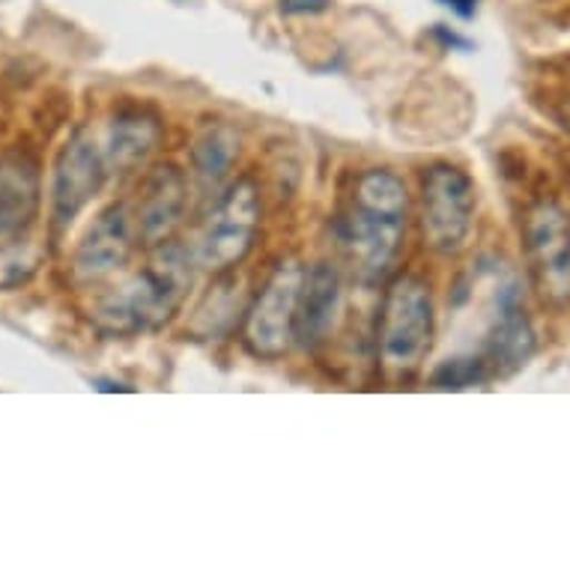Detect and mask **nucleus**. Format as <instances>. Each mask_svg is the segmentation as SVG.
<instances>
[{
  "label": "nucleus",
  "instance_id": "1",
  "mask_svg": "<svg viewBox=\"0 0 570 570\" xmlns=\"http://www.w3.org/2000/svg\"><path fill=\"white\" fill-rule=\"evenodd\" d=\"M410 195L392 170H367L355 179L353 197L337 222L346 261L365 284L383 281L401 257Z\"/></svg>",
  "mask_w": 570,
  "mask_h": 570
},
{
  "label": "nucleus",
  "instance_id": "2",
  "mask_svg": "<svg viewBox=\"0 0 570 570\" xmlns=\"http://www.w3.org/2000/svg\"><path fill=\"white\" fill-rule=\"evenodd\" d=\"M195 254L177 243L150 248V261L120 287L102 293L90 308V320L105 335H138L165 326L186 302L195 281Z\"/></svg>",
  "mask_w": 570,
  "mask_h": 570
},
{
  "label": "nucleus",
  "instance_id": "3",
  "mask_svg": "<svg viewBox=\"0 0 570 570\" xmlns=\"http://www.w3.org/2000/svg\"><path fill=\"white\" fill-rule=\"evenodd\" d=\"M433 296L428 281L401 275L385 293L380 314V362L397 380L419 374L433 346Z\"/></svg>",
  "mask_w": 570,
  "mask_h": 570
},
{
  "label": "nucleus",
  "instance_id": "4",
  "mask_svg": "<svg viewBox=\"0 0 570 570\" xmlns=\"http://www.w3.org/2000/svg\"><path fill=\"white\" fill-rule=\"evenodd\" d=\"M261 230V195L252 179H236L218 195L195 245V263L206 272H227L243 263Z\"/></svg>",
  "mask_w": 570,
  "mask_h": 570
},
{
  "label": "nucleus",
  "instance_id": "5",
  "mask_svg": "<svg viewBox=\"0 0 570 570\" xmlns=\"http://www.w3.org/2000/svg\"><path fill=\"white\" fill-rule=\"evenodd\" d=\"M475 227V186L454 165H433L421 179V230L436 254L466 248Z\"/></svg>",
  "mask_w": 570,
  "mask_h": 570
},
{
  "label": "nucleus",
  "instance_id": "6",
  "mask_svg": "<svg viewBox=\"0 0 570 570\" xmlns=\"http://www.w3.org/2000/svg\"><path fill=\"white\" fill-rule=\"evenodd\" d=\"M305 284V266L299 261H284L272 272L266 287L245 317V344L261 358H281L299 337V302Z\"/></svg>",
  "mask_w": 570,
  "mask_h": 570
},
{
  "label": "nucleus",
  "instance_id": "7",
  "mask_svg": "<svg viewBox=\"0 0 570 570\" xmlns=\"http://www.w3.org/2000/svg\"><path fill=\"white\" fill-rule=\"evenodd\" d=\"M105 179H108V165H105L102 147L85 131L66 140L55 161V179H51L55 230H66L85 213L87 204L102 191Z\"/></svg>",
  "mask_w": 570,
  "mask_h": 570
},
{
  "label": "nucleus",
  "instance_id": "8",
  "mask_svg": "<svg viewBox=\"0 0 570 570\" xmlns=\"http://www.w3.org/2000/svg\"><path fill=\"white\" fill-rule=\"evenodd\" d=\"M138 243V227H135L129 206H108L90 225L85 239L78 243L72 263H69V278L76 287H96L102 281L114 278L117 272L129 266Z\"/></svg>",
  "mask_w": 570,
  "mask_h": 570
},
{
  "label": "nucleus",
  "instance_id": "9",
  "mask_svg": "<svg viewBox=\"0 0 570 570\" xmlns=\"http://www.w3.org/2000/svg\"><path fill=\"white\" fill-rule=\"evenodd\" d=\"M525 248L543 296L552 302H570V222L559 206L543 200L529 209Z\"/></svg>",
  "mask_w": 570,
  "mask_h": 570
},
{
  "label": "nucleus",
  "instance_id": "10",
  "mask_svg": "<svg viewBox=\"0 0 570 570\" xmlns=\"http://www.w3.org/2000/svg\"><path fill=\"white\" fill-rule=\"evenodd\" d=\"M188 206V183L183 170L174 165H159L150 170V177L140 188L138 206H135V227H138L140 245L156 248L168 243L179 227Z\"/></svg>",
  "mask_w": 570,
  "mask_h": 570
},
{
  "label": "nucleus",
  "instance_id": "11",
  "mask_svg": "<svg viewBox=\"0 0 570 570\" xmlns=\"http://www.w3.org/2000/svg\"><path fill=\"white\" fill-rule=\"evenodd\" d=\"M344 311V284H341V272L328 263H317L305 269V284H302V302H299V337L305 346L326 344L328 337L335 335L337 320Z\"/></svg>",
  "mask_w": 570,
  "mask_h": 570
},
{
  "label": "nucleus",
  "instance_id": "12",
  "mask_svg": "<svg viewBox=\"0 0 570 570\" xmlns=\"http://www.w3.org/2000/svg\"><path fill=\"white\" fill-rule=\"evenodd\" d=\"M39 213L37 165L24 156H0V243L24 236Z\"/></svg>",
  "mask_w": 570,
  "mask_h": 570
},
{
  "label": "nucleus",
  "instance_id": "13",
  "mask_svg": "<svg viewBox=\"0 0 570 570\" xmlns=\"http://www.w3.org/2000/svg\"><path fill=\"white\" fill-rule=\"evenodd\" d=\"M161 126L153 114L122 111L117 114L105 135V165L108 174H129L147 165L153 153L159 150Z\"/></svg>",
  "mask_w": 570,
  "mask_h": 570
},
{
  "label": "nucleus",
  "instance_id": "14",
  "mask_svg": "<svg viewBox=\"0 0 570 570\" xmlns=\"http://www.w3.org/2000/svg\"><path fill=\"white\" fill-rule=\"evenodd\" d=\"M239 159V135L225 122H209L191 147V174L204 195H222Z\"/></svg>",
  "mask_w": 570,
  "mask_h": 570
},
{
  "label": "nucleus",
  "instance_id": "15",
  "mask_svg": "<svg viewBox=\"0 0 570 570\" xmlns=\"http://www.w3.org/2000/svg\"><path fill=\"white\" fill-rule=\"evenodd\" d=\"M42 257H46L42 245L30 243L24 236L0 243V291H16L28 284L42 266Z\"/></svg>",
  "mask_w": 570,
  "mask_h": 570
},
{
  "label": "nucleus",
  "instance_id": "16",
  "mask_svg": "<svg viewBox=\"0 0 570 570\" xmlns=\"http://www.w3.org/2000/svg\"><path fill=\"white\" fill-rule=\"evenodd\" d=\"M487 376H490V367L481 355H466V358H449V362H442L436 367V374H433V385L436 389H469V385L484 383Z\"/></svg>",
  "mask_w": 570,
  "mask_h": 570
},
{
  "label": "nucleus",
  "instance_id": "17",
  "mask_svg": "<svg viewBox=\"0 0 570 570\" xmlns=\"http://www.w3.org/2000/svg\"><path fill=\"white\" fill-rule=\"evenodd\" d=\"M328 10V0H281L284 16H320Z\"/></svg>",
  "mask_w": 570,
  "mask_h": 570
},
{
  "label": "nucleus",
  "instance_id": "18",
  "mask_svg": "<svg viewBox=\"0 0 570 570\" xmlns=\"http://www.w3.org/2000/svg\"><path fill=\"white\" fill-rule=\"evenodd\" d=\"M442 7H449L454 16H460V19H472L478 10V0H440Z\"/></svg>",
  "mask_w": 570,
  "mask_h": 570
},
{
  "label": "nucleus",
  "instance_id": "19",
  "mask_svg": "<svg viewBox=\"0 0 570 570\" xmlns=\"http://www.w3.org/2000/svg\"><path fill=\"white\" fill-rule=\"evenodd\" d=\"M436 37H440L442 42H445V46H463V48H469V42L458 39V37H454V33H449V30H445V28H436Z\"/></svg>",
  "mask_w": 570,
  "mask_h": 570
},
{
  "label": "nucleus",
  "instance_id": "20",
  "mask_svg": "<svg viewBox=\"0 0 570 570\" xmlns=\"http://www.w3.org/2000/svg\"><path fill=\"white\" fill-rule=\"evenodd\" d=\"M96 389H99V392H129V385L108 383V380H99V383H96Z\"/></svg>",
  "mask_w": 570,
  "mask_h": 570
},
{
  "label": "nucleus",
  "instance_id": "21",
  "mask_svg": "<svg viewBox=\"0 0 570 570\" xmlns=\"http://www.w3.org/2000/svg\"><path fill=\"white\" fill-rule=\"evenodd\" d=\"M564 126H568V131H570V105L564 108Z\"/></svg>",
  "mask_w": 570,
  "mask_h": 570
}]
</instances>
